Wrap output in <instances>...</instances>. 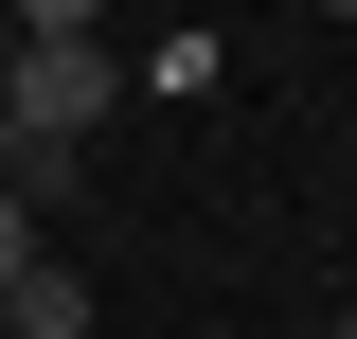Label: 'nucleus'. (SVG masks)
<instances>
[{
	"mask_svg": "<svg viewBox=\"0 0 357 339\" xmlns=\"http://www.w3.org/2000/svg\"><path fill=\"white\" fill-rule=\"evenodd\" d=\"M89 126H107V36L18 54V126H0V143H72V161H89Z\"/></svg>",
	"mask_w": 357,
	"mask_h": 339,
	"instance_id": "f257e3e1",
	"label": "nucleus"
},
{
	"mask_svg": "<svg viewBox=\"0 0 357 339\" xmlns=\"http://www.w3.org/2000/svg\"><path fill=\"white\" fill-rule=\"evenodd\" d=\"M0 339H89V286H72V268L36 250V268H18V286H0Z\"/></svg>",
	"mask_w": 357,
	"mask_h": 339,
	"instance_id": "f03ea898",
	"label": "nucleus"
},
{
	"mask_svg": "<svg viewBox=\"0 0 357 339\" xmlns=\"http://www.w3.org/2000/svg\"><path fill=\"white\" fill-rule=\"evenodd\" d=\"M0 36H18V54H54V36H107V0H0Z\"/></svg>",
	"mask_w": 357,
	"mask_h": 339,
	"instance_id": "7ed1b4c3",
	"label": "nucleus"
},
{
	"mask_svg": "<svg viewBox=\"0 0 357 339\" xmlns=\"http://www.w3.org/2000/svg\"><path fill=\"white\" fill-rule=\"evenodd\" d=\"M18 268H36V197H0V286H18Z\"/></svg>",
	"mask_w": 357,
	"mask_h": 339,
	"instance_id": "20e7f679",
	"label": "nucleus"
},
{
	"mask_svg": "<svg viewBox=\"0 0 357 339\" xmlns=\"http://www.w3.org/2000/svg\"><path fill=\"white\" fill-rule=\"evenodd\" d=\"M0 126H18V36H0Z\"/></svg>",
	"mask_w": 357,
	"mask_h": 339,
	"instance_id": "39448f33",
	"label": "nucleus"
},
{
	"mask_svg": "<svg viewBox=\"0 0 357 339\" xmlns=\"http://www.w3.org/2000/svg\"><path fill=\"white\" fill-rule=\"evenodd\" d=\"M321 18H357V0H321Z\"/></svg>",
	"mask_w": 357,
	"mask_h": 339,
	"instance_id": "423d86ee",
	"label": "nucleus"
}]
</instances>
